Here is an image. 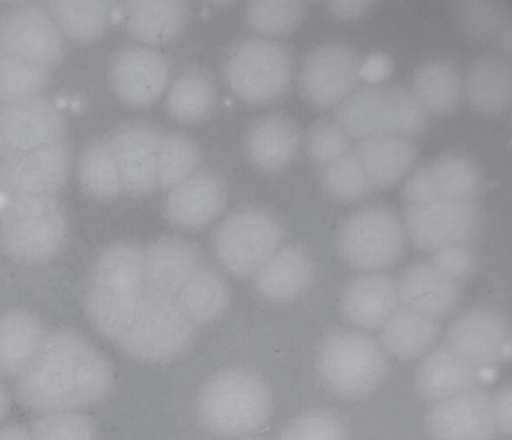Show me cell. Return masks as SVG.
<instances>
[{
	"label": "cell",
	"instance_id": "cell-38",
	"mask_svg": "<svg viewBox=\"0 0 512 440\" xmlns=\"http://www.w3.org/2000/svg\"><path fill=\"white\" fill-rule=\"evenodd\" d=\"M87 278L127 289L144 290L145 249L129 240L113 242L96 257Z\"/></svg>",
	"mask_w": 512,
	"mask_h": 440
},
{
	"label": "cell",
	"instance_id": "cell-45",
	"mask_svg": "<svg viewBox=\"0 0 512 440\" xmlns=\"http://www.w3.org/2000/svg\"><path fill=\"white\" fill-rule=\"evenodd\" d=\"M305 149L309 159L321 167L350 150V138L334 119L320 118L307 129Z\"/></svg>",
	"mask_w": 512,
	"mask_h": 440
},
{
	"label": "cell",
	"instance_id": "cell-44",
	"mask_svg": "<svg viewBox=\"0 0 512 440\" xmlns=\"http://www.w3.org/2000/svg\"><path fill=\"white\" fill-rule=\"evenodd\" d=\"M277 440H347L341 418L326 410L305 412L281 431Z\"/></svg>",
	"mask_w": 512,
	"mask_h": 440
},
{
	"label": "cell",
	"instance_id": "cell-35",
	"mask_svg": "<svg viewBox=\"0 0 512 440\" xmlns=\"http://www.w3.org/2000/svg\"><path fill=\"white\" fill-rule=\"evenodd\" d=\"M176 299L196 325H205L227 311L231 292L224 276L204 264L177 293Z\"/></svg>",
	"mask_w": 512,
	"mask_h": 440
},
{
	"label": "cell",
	"instance_id": "cell-39",
	"mask_svg": "<svg viewBox=\"0 0 512 440\" xmlns=\"http://www.w3.org/2000/svg\"><path fill=\"white\" fill-rule=\"evenodd\" d=\"M318 168L321 187L333 201L353 204L374 191L353 148Z\"/></svg>",
	"mask_w": 512,
	"mask_h": 440
},
{
	"label": "cell",
	"instance_id": "cell-20",
	"mask_svg": "<svg viewBox=\"0 0 512 440\" xmlns=\"http://www.w3.org/2000/svg\"><path fill=\"white\" fill-rule=\"evenodd\" d=\"M400 306L397 282L384 272H360L343 287L338 307L356 328L380 329Z\"/></svg>",
	"mask_w": 512,
	"mask_h": 440
},
{
	"label": "cell",
	"instance_id": "cell-4",
	"mask_svg": "<svg viewBox=\"0 0 512 440\" xmlns=\"http://www.w3.org/2000/svg\"><path fill=\"white\" fill-rule=\"evenodd\" d=\"M68 223L56 196L8 198L0 217V250L10 260L42 264L64 247Z\"/></svg>",
	"mask_w": 512,
	"mask_h": 440
},
{
	"label": "cell",
	"instance_id": "cell-25",
	"mask_svg": "<svg viewBox=\"0 0 512 440\" xmlns=\"http://www.w3.org/2000/svg\"><path fill=\"white\" fill-rule=\"evenodd\" d=\"M122 21L136 43L157 48L176 40L185 30L190 8L180 0L122 2Z\"/></svg>",
	"mask_w": 512,
	"mask_h": 440
},
{
	"label": "cell",
	"instance_id": "cell-56",
	"mask_svg": "<svg viewBox=\"0 0 512 440\" xmlns=\"http://www.w3.org/2000/svg\"><path fill=\"white\" fill-rule=\"evenodd\" d=\"M243 440H263V439H260V438H247V439H243Z\"/></svg>",
	"mask_w": 512,
	"mask_h": 440
},
{
	"label": "cell",
	"instance_id": "cell-19",
	"mask_svg": "<svg viewBox=\"0 0 512 440\" xmlns=\"http://www.w3.org/2000/svg\"><path fill=\"white\" fill-rule=\"evenodd\" d=\"M0 128L5 155L63 140L65 122L51 101L37 96L4 104L0 109Z\"/></svg>",
	"mask_w": 512,
	"mask_h": 440
},
{
	"label": "cell",
	"instance_id": "cell-31",
	"mask_svg": "<svg viewBox=\"0 0 512 440\" xmlns=\"http://www.w3.org/2000/svg\"><path fill=\"white\" fill-rule=\"evenodd\" d=\"M465 93L470 106L484 114H500L511 104V68L498 55H482L468 68Z\"/></svg>",
	"mask_w": 512,
	"mask_h": 440
},
{
	"label": "cell",
	"instance_id": "cell-33",
	"mask_svg": "<svg viewBox=\"0 0 512 440\" xmlns=\"http://www.w3.org/2000/svg\"><path fill=\"white\" fill-rule=\"evenodd\" d=\"M46 8L64 39L76 45L92 44L112 25L114 2L55 0Z\"/></svg>",
	"mask_w": 512,
	"mask_h": 440
},
{
	"label": "cell",
	"instance_id": "cell-22",
	"mask_svg": "<svg viewBox=\"0 0 512 440\" xmlns=\"http://www.w3.org/2000/svg\"><path fill=\"white\" fill-rule=\"evenodd\" d=\"M300 142L301 132L296 120L284 112H271L259 116L248 126L244 149L257 168L276 172L294 160Z\"/></svg>",
	"mask_w": 512,
	"mask_h": 440
},
{
	"label": "cell",
	"instance_id": "cell-28",
	"mask_svg": "<svg viewBox=\"0 0 512 440\" xmlns=\"http://www.w3.org/2000/svg\"><path fill=\"white\" fill-rule=\"evenodd\" d=\"M478 369L445 345L423 357L415 372L418 393L438 402L476 387Z\"/></svg>",
	"mask_w": 512,
	"mask_h": 440
},
{
	"label": "cell",
	"instance_id": "cell-27",
	"mask_svg": "<svg viewBox=\"0 0 512 440\" xmlns=\"http://www.w3.org/2000/svg\"><path fill=\"white\" fill-rule=\"evenodd\" d=\"M47 330L38 314L24 307L0 315V378L16 379L38 353Z\"/></svg>",
	"mask_w": 512,
	"mask_h": 440
},
{
	"label": "cell",
	"instance_id": "cell-41",
	"mask_svg": "<svg viewBox=\"0 0 512 440\" xmlns=\"http://www.w3.org/2000/svg\"><path fill=\"white\" fill-rule=\"evenodd\" d=\"M50 72L0 50V101L8 104L40 96Z\"/></svg>",
	"mask_w": 512,
	"mask_h": 440
},
{
	"label": "cell",
	"instance_id": "cell-5",
	"mask_svg": "<svg viewBox=\"0 0 512 440\" xmlns=\"http://www.w3.org/2000/svg\"><path fill=\"white\" fill-rule=\"evenodd\" d=\"M315 363L322 383L347 399L374 391L388 369L387 353L380 342L351 328L335 329L325 335L318 345Z\"/></svg>",
	"mask_w": 512,
	"mask_h": 440
},
{
	"label": "cell",
	"instance_id": "cell-14",
	"mask_svg": "<svg viewBox=\"0 0 512 440\" xmlns=\"http://www.w3.org/2000/svg\"><path fill=\"white\" fill-rule=\"evenodd\" d=\"M71 167V147L64 139L37 149L5 154L0 160V192L8 198L56 196Z\"/></svg>",
	"mask_w": 512,
	"mask_h": 440
},
{
	"label": "cell",
	"instance_id": "cell-53",
	"mask_svg": "<svg viewBox=\"0 0 512 440\" xmlns=\"http://www.w3.org/2000/svg\"><path fill=\"white\" fill-rule=\"evenodd\" d=\"M501 57L508 60L511 55V23L507 19L495 37Z\"/></svg>",
	"mask_w": 512,
	"mask_h": 440
},
{
	"label": "cell",
	"instance_id": "cell-49",
	"mask_svg": "<svg viewBox=\"0 0 512 440\" xmlns=\"http://www.w3.org/2000/svg\"><path fill=\"white\" fill-rule=\"evenodd\" d=\"M391 71L390 57L382 52H373L360 62L359 76L369 83L377 84L385 80Z\"/></svg>",
	"mask_w": 512,
	"mask_h": 440
},
{
	"label": "cell",
	"instance_id": "cell-29",
	"mask_svg": "<svg viewBox=\"0 0 512 440\" xmlns=\"http://www.w3.org/2000/svg\"><path fill=\"white\" fill-rule=\"evenodd\" d=\"M353 150L374 190L396 184L413 166L418 154L413 139L389 135L358 140Z\"/></svg>",
	"mask_w": 512,
	"mask_h": 440
},
{
	"label": "cell",
	"instance_id": "cell-6",
	"mask_svg": "<svg viewBox=\"0 0 512 440\" xmlns=\"http://www.w3.org/2000/svg\"><path fill=\"white\" fill-rule=\"evenodd\" d=\"M294 55L281 40L248 37L229 52L224 75L230 90L243 102L266 106L281 100L293 78Z\"/></svg>",
	"mask_w": 512,
	"mask_h": 440
},
{
	"label": "cell",
	"instance_id": "cell-37",
	"mask_svg": "<svg viewBox=\"0 0 512 440\" xmlns=\"http://www.w3.org/2000/svg\"><path fill=\"white\" fill-rule=\"evenodd\" d=\"M82 191L91 199L111 201L122 191L115 156L107 137L94 138L82 148L77 164Z\"/></svg>",
	"mask_w": 512,
	"mask_h": 440
},
{
	"label": "cell",
	"instance_id": "cell-52",
	"mask_svg": "<svg viewBox=\"0 0 512 440\" xmlns=\"http://www.w3.org/2000/svg\"><path fill=\"white\" fill-rule=\"evenodd\" d=\"M0 440H34L29 427L8 424L0 428Z\"/></svg>",
	"mask_w": 512,
	"mask_h": 440
},
{
	"label": "cell",
	"instance_id": "cell-24",
	"mask_svg": "<svg viewBox=\"0 0 512 440\" xmlns=\"http://www.w3.org/2000/svg\"><path fill=\"white\" fill-rule=\"evenodd\" d=\"M203 265L202 251L193 241L159 238L145 249L147 289L175 296Z\"/></svg>",
	"mask_w": 512,
	"mask_h": 440
},
{
	"label": "cell",
	"instance_id": "cell-18",
	"mask_svg": "<svg viewBox=\"0 0 512 440\" xmlns=\"http://www.w3.org/2000/svg\"><path fill=\"white\" fill-rule=\"evenodd\" d=\"M227 202L226 182L219 172L200 168L168 190L164 216L177 229L201 230L214 221Z\"/></svg>",
	"mask_w": 512,
	"mask_h": 440
},
{
	"label": "cell",
	"instance_id": "cell-42",
	"mask_svg": "<svg viewBox=\"0 0 512 440\" xmlns=\"http://www.w3.org/2000/svg\"><path fill=\"white\" fill-rule=\"evenodd\" d=\"M305 6L299 1H250L244 9L248 26L260 37L284 36L301 23Z\"/></svg>",
	"mask_w": 512,
	"mask_h": 440
},
{
	"label": "cell",
	"instance_id": "cell-30",
	"mask_svg": "<svg viewBox=\"0 0 512 440\" xmlns=\"http://www.w3.org/2000/svg\"><path fill=\"white\" fill-rule=\"evenodd\" d=\"M217 99L216 82L210 71L199 65L183 69L165 92L164 107L175 121L185 125L206 120Z\"/></svg>",
	"mask_w": 512,
	"mask_h": 440
},
{
	"label": "cell",
	"instance_id": "cell-8",
	"mask_svg": "<svg viewBox=\"0 0 512 440\" xmlns=\"http://www.w3.org/2000/svg\"><path fill=\"white\" fill-rule=\"evenodd\" d=\"M195 332L196 324L176 296L146 289L135 318L115 345L134 360L159 363L183 352Z\"/></svg>",
	"mask_w": 512,
	"mask_h": 440
},
{
	"label": "cell",
	"instance_id": "cell-43",
	"mask_svg": "<svg viewBox=\"0 0 512 440\" xmlns=\"http://www.w3.org/2000/svg\"><path fill=\"white\" fill-rule=\"evenodd\" d=\"M29 429L34 440H100L95 421L82 411L37 414Z\"/></svg>",
	"mask_w": 512,
	"mask_h": 440
},
{
	"label": "cell",
	"instance_id": "cell-40",
	"mask_svg": "<svg viewBox=\"0 0 512 440\" xmlns=\"http://www.w3.org/2000/svg\"><path fill=\"white\" fill-rule=\"evenodd\" d=\"M201 162L202 151L195 139L184 132H165L158 154V187L170 190L199 170Z\"/></svg>",
	"mask_w": 512,
	"mask_h": 440
},
{
	"label": "cell",
	"instance_id": "cell-26",
	"mask_svg": "<svg viewBox=\"0 0 512 440\" xmlns=\"http://www.w3.org/2000/svg\"><path fill=\"white\" fill-rule=\"evenodd\" d=\"M145 291L87 278L82 295L84 314L98 335L115 344L135 318Z\"/></svg>",
	"mask_w": 512,
	"mask_h": 440
},
{
	"label": "cell",
	"instance_id": "cell-11",
	"mask_svg": "<svg viewBox=\"0 0 512 440\" xmlns=\"http://www.w3.org/2000/svg\"><path fill=\"white\" fill-rule=\"evenodd\" d=\"M170 61L159 49L134 43L110 56L107 80L124 105L146 109L156 104L169 85Z\"/></svg>",
	"mask_w": 512,
	"mask_h": 440
},
{
	"label": "cell",
	"instance_id": "cell-36",
	"mask_svg": "<svg viewBox=\"0 0 512 440\" xmlns=\"http://www.w3.org/2000/svg\"><path fill=\"white\" fill-rule=\"evenodd\" d=\"M436 200H474L482 191L484 177L468 155L449 151L426 164Z\"/></svg>",
	"mask_w": 512,
	"mask_h": 440
},
{
	"label": "cell",
	"instance_id": "cell-9",
	"mask_svg": "<svg viewBox=\"0 0 512 440\" xmlns=\"http://www.w3.org/2000/svg\"><path fill=\"white\" fill-rule=\"evenodd\" d=\"M285 229L271 210L246 205L233 210L217 226L213 249L222 267L237 278L255 274L281 247Z\"/></svg>",
	"mask_w": 512,
	"mask_h": 440
},
{
	"label": "cell",
	"instance_id": "cell-16",
	"mask_svg": "<svg viewBox=\"0 0 512 440\" xmlns=\"http://www.w3.org/2000/svg\"><path fill=\"white\" fill-rule=\"evenodd\" d=\"M509 322L495 308L475 306L458 314L449 324L444 344L477 369L505 359L509 348Z\"/></svg>",
	"mask_w": 512,
	"mask_h": 440
},
{
	"label": "cell",
	"instance_id": "cell-48",
	"mask_svg": "<svg viewBox=\"0 0 512 440\" xmlns=\"http://www.w3.org/2000/svg\"><path fill=\"white\" fill-rule=\"evenodd\" d=\"M405 206H416L436 201L426 165L416 169L406 180L401 193Z\"/></svg>",
	"mask_w": 512,
	"mask_h": 440
},
{
	"label": "cell",
	"instance_id": "cell-32",
	"mask_svg": "<svg viewBox=\"0 0 512 440\" xmlns=\"http://www.w3.org/2000/svg\"><path fill=\"white\" fill-rule=\"evenodd\" d=\"M440 333V321L399 306L380 328V344L400 360L428 352Z\"/></svg>",
	"mask_w": 512,
	"mask_h": 440
},
{
	"label": "cell",
	"instance_id": "cell-23",
	"mask_svg": "<svg viewBox=\"0 0 512 440\" xmlns=\"http://www.w3.org/2000/svg\"><path fill=\"white\" fill-rule=\"evenodd\" d=\"M314 262L310 251L300 243L280 247L255 273L258 295L272 303H288L310 287Z\"/></svg>",
	"mask_w": 512,
	"mask_h": 440
},
{
	"label": "cell",
	"instance_id": "cell-17",
	"mask_svg": "<svg viewBox=\"0 0 512 440\" xmlns=\"http://www.w3.org/2000/svg\"><path fill=\"white\" fill-rule=\"evenodd\" d=\"M431 440H493L492 397L473 388L435 402L425 417Z\"/></svg>",
	"mask_w": 512,
	"mask_h": 440
},
{
	"label": "cell",
	"instance_id": "cell-13",
	"mask_svg": "<svg viewBox=\"0 0 512 440\" xmlns=\"http://www.w3.org/2000/svg\"><path fill=\"white\" fill-rule=\"evenodd\" d=\"M360 62L355 49L346 43L333 41L315 47L299 71L301 96L315 109L338 106L352 92Z\"/></svg>",
	"mask_w": 512,
	"mask_h": 440
},
{
	"label": "cell",
	"instance_id": "cell-55",
	"mask_svg": "<svg viewBox=\"0 0 512 440\" xmlns=\"http://www.w3.org/2000/svg\"><path fill=\"white\" fill-rule=\"evenodd\" d=\"M4 155V145H3V139L1 134V128H0V160L2 159Z\"/></svg>",
	"mask_w": 512,
	"mask_h": 440
},
{
	"label": "cell",
	"instance_id": "cell-51",
	"mask_svg": "<svg viewBox=\"0 0 512 440\" xmlns=\"http://www.w3.org/2000/svg\"><path fill=\"white\" fill-rule=\"evenodd\" d=\"M374 2L332 1L327 3L329 12L340 20H354L365 14Z\"/></svg>",
	"mask_w": 512,
	"mask_h": 440
},
{
	"label": "cell",
	"instance_id": "cell-3",
	"mask_svg": "<svg viewBox=\"0 0 512 440\" xmlns=\"http://www.w3.org/2000/svg\"><path fill=\"white\" fill-rule=\"evenodd\" d=\"M334 120L350 139L400 136L413 139L428 124L427 112L412 92L400 85H370L351 92Z\"/></svg>",
	"mask_w": 512,
	"mask_h": 440
},
{
	"label": "cell",
	"instance_id": "cell-15",
	"mask_svg": "<svg viewBox=\"0 0 512 440\" xmlns=\"http://www.w3.org/2000/svg\"><path fill=\"white\" fill-rule=\"evenodd\" d=\"M164 134L151 121L131 119L106 136L117 162L123 192L143 198L158 187L157 162Z\"/></svg>",
	"mask_w": 512,
	"mask_h": 440
},
{
	"label": "cell",
	"instance_id": "cell-47",
	"mask_svg": "<svg viewBox=\"0 0 512 440\" xmlns=\"http://www.w3.org/2000/svg\"><path fill=\"white\" fill-rule=\"evenodd\" d=\"M438 272L464 283L474 274L477 258L469 245H454L430 253L427 260Z\"/></svg>",
	"mask_w": 512,
	"mask_h": 440
},
{
	"label": "cell",
	"instance_id": "cell-21",
	"mask_svg": "<svg viewBox=\"0 0 512 440\" xmlns=\"http://www.w3.org/2000/svg\"><path fill=\"white\" fill-rule=\"evenodd\" d=\"M396 282L400 306L438 321L450 316L464 296L463 283L442 275L428 261L411 263Z\"/></svg>",
	"mask_w": 512,
	"mask_h": 440
},
{
	"label": "cell",
	"instance_id": "cell-54",
	"mask_svg": "<svg viewBox=\"0 0 512 440\" xmlns=\"http://www.w3.org/2000/svg\"><path fill=\"white\" fill-rule=\"evenodd\" d=\"M11 406L10 393L0 378V422L7 416Z\"/></svg>",
	"mask_w": 512,
	"mask_h": 440
},
{
	"label": "cell",
	"instance_id": "cell-1",
	"mask_svg": "<svg viewBox=\"0 0 512 440\" xmlns=\"http://www.w3.org/2000/svg\"><path fill=\"white\" fill-rule=\"evenodd\" d=\"M109 358L80 331H47L33 361L15 379L18 403L37 414L81 411L103 399L113 383Z\"/></svg>",
	"mask_w": 512,
	"mask_h": 440
},
{
	"label": "cell",
	"instance_id": "cell-7",
	"mask_svg": "<svg viewBox=\"0 0 512 440\" xmlns=\"http://www.w3.org/2000/svg\"><path fill=\"white\" fill-rule=\"evenodd\" d=\"M407 236L398 213L384 203H370L351 211L336 234L342 260L360 272H382L403 257Z\"/></svg>",
	"mask_w": 512,
	"mask_h": 440
},
{
	"label": "cell",
	"instance_id": "cell-10",
	"mask_svg": "<svg viewBox=\"0 0 512 440\" xmlns=\"http://www.w3.org/2000/svg\"><path fill=\"white\" fill-rule=\"evenodd\" d=\"M402 221L407 240L430 254L449 246L469 245L481 232L485 214L477 199L436 200L405 206Z\"/></svg>",
	"mask_w": 512,
	"mask_h": 440
},
{
	"label": "cell",
	"instance_id": "cell-34",
	"mask_svg": "<svg viewBox=\"0 0 512 440\" xmlns=\"http://www.w3.org/2000/svg\"><path fill=\"white\" fill-rule=\"evenodd\" d=\"M462 79L456 66L446 59L420 64L412 76V94L426 112L443 116L460 103Z\"/></svg>",
	"mask_w": 512,
	"mask_h": 440
},
{
	"label": "cell",
	"instance_id": "cell-2",
	"mask_svg": "<svg viewBox=\"0 0 512 440\" xmlns=\"http://www.w3.org/2000/svg\"><path fill=\"white\" fill-rule=\"evenodd\" d=\"M272 398L265 381L244 367L219 370L203 385L198 415L213 434L241 437L259 429L269 418Z\"/></svg>",
	"mask_w": 512,
	"mask_h": 440
},
{
	"label": "cell",
	"instance_id": "cell-50",
	"mask_svg": "<svg viewBox=\"0 0 512 440\" xmlns=\"http://www.w3.org/2000/svg\"><path fill=\"white\" fill-rule=\"evenodd\" d=\"M492 411L497 429L510 435L512 427V390L503 385L492 397Z\"/></svg>",
	"mask_w": 512,
	"mask_h": 440
},
{
	"label": "cell",
	"instance_id": "cell-12",
	"mask_svg": "<svg viewBox=\"0 0 512 440\" xmlns=\"http://www.w3.org/2000/svg\"><path fill=\"white\" fill-rule=\"evenodd\" d=\"M0 50L52 71L64 57V37L46 6L20 3L0 17Z\"/></svg>",
	"mask_w": 512,
	"mask_h": 440
},
{
	"label": "cell",
	"instance_id": "cell-46",
	"mask_svg": "<svg viewBox=\"0 0 512 440\" xmlns=\"http://www.w3.org/2000/svg\"><path fill=\"white\" fill-rule=\"evenodd\" d=\"M456 18L463 31L477 40L496 37L508 19L495 4L481 0L459 3Z\"/></svg>",
	"mask_w": 512,
	"mask_h": 440
}]
</instances>
